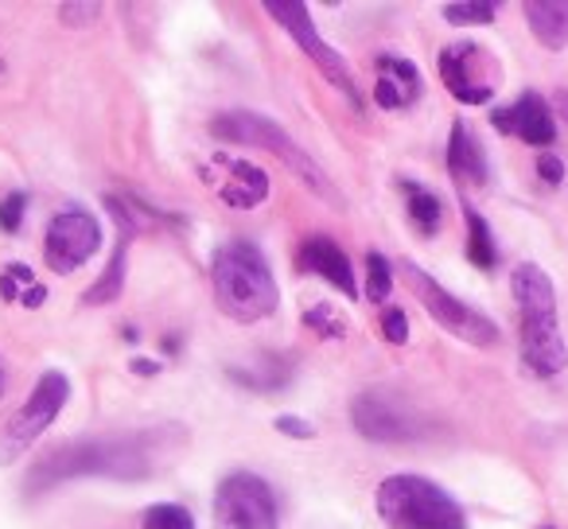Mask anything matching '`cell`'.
<instances>
[{
	"mask_svg": "<svg viewBox=\"0 0 568 529\" xmlns=\"http://www.w3.org/2000/svg\"><path fill=\"white\" fill-rule=\"evenodd\" d=\"M265 12L284 28V32L293 35L296 43H301L304 55L332 79V87H339L343 94H347V102L355 105V110H363V94H358L347 59H343L339 51H332V43H324V35H320L316 24H312L308 4H301V0H265Z\"/></svg>",
	"mask_w": 568,
	"mask_h": 529,
	"instance_id": "cell-8",
	"label": "cell"
},
{
	"mask_svg": "<svg viewBox=\"0 0 568 529\" xmlns=\"http://www.w3.org/2000/svg\"><path fill=\"white\" fill-rule=\"evenodd\" d=\"M102 245V226L90 211H63L48 222V242H43V257L55 273H74L87 265Z\"/></svg>",
	"mask_w": 568,
	"mask_h": 529,
	"instance_id": "cell-10",
	"label": "cell"
},
{
	"mask_svg": "<svg viewBox=\"0 0 568 529\" xmlns=\"http://www.w3.org/2000/svg\"><path fill=\"white\" fill-rule=\"evenodd\" d=\"M444 20H448V24H490V20H495V4H490V0H459V4H444Z\"/></svg>",
	"mask_w": 568,
	"mask_h": 529,
	"instance_id": "cell-23",
	"label": "cell"
},
{
	"mask_svg": "<svg viewBox=\"0 0 568 529\" xmlns=\"http://www.w3.org/2000/svg\"><path fill=\"white\" fill-rule=\"evenodd\" d=\"M402 273H405V281H409L413 293H417L420 308H425L428 316H433L436 324L444 327V332H452L456 339L475 343V347H490V343H498V327L490 324L487 316H479L475 308H467L464 301H456V296H452L448 288L440 285V281L428 277L420 265H413V261H402Z\"/></svg>",
	"mask_w": 568,
	"mask_h": 529,
	"instance_id": "cell-7",
	"label": "cell"
},
{
	"mask_svg": "<svg viewBox=\"0 0 568 529\" xmlns=\"http://www.w3.org/2000/svg\"><path fill=\"white\" fill-rule=\"evenodd\" d=\"M133 374H141V378H149V374H160V363H152V358H133Z\"/></svg>",
	"mask_w": 568,
	"mask_h": 529,
	"instance_id": "cell-31",
	"label": "cell"
},
{
	"mask_svg": "<svg viewBox=\"0 0 568 529\" xmlns=\"http://www.w3.org/2000/svg\"><path fill=\"white\" fill-rule=\"evenodd\" d=\"M378 518L386 529H467L464 506L420 475H394L382 482Z\"/></svg>",
	"mask_w": 568,
	"mask_h": 529,
	"instance_id": "cell-3",
	"label": "cell"
},
{
	"mask_svg": "<svg viewBox=\"0 0 568 529\" xmlns=\"http://www.w3.org/2000/svg\"><path fill=\"white\" fill-rule=\"evenodd\" d=\"M301 265H304V269H312V273H320V277H324L327 285L339 288V293L347 296V301H355V296H358L355 269H351V257L327 234H316V237H308V242H304Z\"/></svg>",
	"mask_w": 568,
	"mask_h": 529,
	"instance_id": "cell-13",
	"label": "cell"
},
{
	"mask_svg": "<svg viewBox=\"0 0 568 529\" xmlns=\"http://www.w3.org/2000/svg\"><path fill=\"white\" fill-rule=\"evenodd\" d=\"M0 389H4V378H0Z\"/></svg>",
	"mask_w": 568,
	"mask_h": 529,
	"instance_id": "cell-33",
	"label": "cell"
},
{
	"mask_svg": "<svg viewBox=\"0 0 568 529\" xmlns=\"http://www.w3.org/2000/svg\"><path fill=\"white\" fill-rule=\"evenodd\" d=\"M440 79L464 105H487L498 87V67L479 43H452L440 51Z\"/></svg>",
	"mask_w": 568,
	"mask_h": 529,
	"instance_id": "cell-9",
	"label": "cell"
},
{
	"mask_svg": "<svg viewBox=\"0 0 568 529\" xmlns=\"http://www.w3.org/2000/svg\"><path fill=\"white\" fill-rule=\"evenodd\" d=\"M448 172L459 183H487V156H483V144L475 141V133L456 121L448 136Z\"/></svg>",
	"mask_w": 568,
	"mask_h": 529,
	"instance_id": "cell-15",
	"label": "cell"
},
{
	"mask_svg": "<svg viewBox=\"0 0 568 529\" xmlns=\"http://www.w3.org/2000/svg\"><path fill=\"white\" fill-rule=\"evenodd\" d=\"M0 74H4V63H0Z\"/></svg>",
	"mask_w": 568,
	"mask_h": 529,
	"instance_id": "cell-34",
	"label": "cell"
},
{
	"mask_svg": "<svg viewBox=\"0 0 568 529\" xmlns=\"http://www.w3.org/2000/svg\"><path fill=\"white\" fill-rule=\"evenodd\" d=\"M273 428H276V433H284V436H293V440H312V436H316V428H312L308 420L288 417V413H284V417H276Z\"/></svg>",
	"mask_w": 568,
	"mask_h": 529,
	"instance_id": "cell-28",
	"label": "cell"
},
{
	"mask_svg": "<svg viewBox=\"0 0 568 529\" xmlns=\"http://www.w3.org/2000/svg\"><path fill=\"white\" fill-rule=\"evenodd\" d=\"M43 301H48V288H43V285L24 288V296H20V304H24V308H43Z\"/></svg>",
	"mask_w": 568,
	"mask_h": 529,
	"instance_id": "cell-30",
	"label": "cell"
},
{
	"mask_svg": "<svg viewBox=\"0 0 568 529\" xmlns=\"http://www.w3.org/2000/svg\"><path fill=\"white\" fill-rule=\"evenodd\" d=\"M420 98V71L409 59L378 55V82H374V102L382 110H405Z\"/></svg>",
	"mask_w": 568,
	"mask_h": 529,
	"instance_id": "cell-14",
	"label": "cell"
},
{
	"mask_svg": "<svg viewBox=\"0 0 568 529\" xmlns=\"http://www.w3.org/2000/svg\"><path fill=\"white\" fill-rule=\"evenodd\" d=\"M24 211H28V195L24 191H12V195L0 203V230H4V234H17L20 222H24Z\"/></svg>",
	"mask_w": 568,
	"mask_h": 529,
	"instance_id": "cell-25",
	"label": "cell"
},
{
	"mask_svg": "<svg viewBox=\"0 0 568 529\" xmlns=\"http://www.w3.org/2000/svg\"><path fill=\"white\" fill-rule=\"evenodd\" d=\"M67 401H71V378L59 370L40 374V382H36V389L28 394V401L12 413L9 425L0 428V467L17 464V459L55 425V417L67 409Z\"/></svg>",
	"mask_w": 568,
	"mask_h": 529,
	"instance_id": "cell-5",
	"label": "cell"
},
{
	"mask_svg": "<svg viewBox=\"0 0 568 529\" xmlns=\"http://www.w3.org/2000/svg\"><path fill=\"white\" fill-rule=\"evenodd\" d=\"M490 121H495L498 133L518 136V141L534 144V149H545V144H552V136H557L549 105H545L537 94H521L514 105L490 113Z\"/></svg>",
	"mask_w": 568,
	"mask_h": 529,
	"instance_id": "cell-12",
	"label": "cell"
},
{
	"mask_svg": "<svg viewBox=\"0 0 568 529\" xmlns=\"http://www.w3.org/2000/svg\"><path fill=\"white\" fill-rule=\"evenodd\" d=\"M211 285L214 301H219L222 316H230L234 324H257L268 319L281 304L276 293V277L268 269L265 253L245 237L219 245L211 257Z\"/></svg>",
	"mask_w": 568,
	"mask_h": 529,
	"instance_id": "cell-1",
	"label": "cell"
},
{
	"mask_svg": "<svg viewBox=\"0 0 568 529\" xmlns=\"http://www.w3.org/2000/svg\"><path fill=\"white\" fill-rule=\"evenodd\" d=\"M557 110H560V113H565V118H568V94H557Z\"/></svg>",
	"mask_w": 568,
	"mask_h": 529,
	"instance_id": "cell-32",
	"label": "cell"
},
{
	"mask_svg": "<svg viewBox=\"0 0 568 529\" xmlns=\"http://www.w3.org/2000/svg\"><path fill=\"white\" fill-rule=\"evenodd\" d=\"M521 319V363L537 378H552L568 366V347L557 327V293L552 281L537 265H518L510 277Z\"/></svg>",
	"mask_w": 568,
	"mask_h": 529,
	"instance_id": "cell-2",
	"label": "cell"
},
{
	"mask_svg": "<svg viewBox=\"0 0 568 529\" xmlns=\"http://www.w3.org/2000/svg\"><path fill=\"white\" fill-rule=\"evenodd\" d=\"M402 191H405V211H409V222L420 230L425 237H433L436 230H440V222H444V206H440V199L433 195V191H425V187H417V183H409V180H402Z\"/></svg>",
	"mask_w": 568,
	"mask_h": 529,
	"instance_id": "cell-19",
	"label": "cell"
},
{
	"mask_svg": "<svg viewBox=\"0 0 568 529\" xmlns=\"http://www.w3.org/2000/svg\"><path fill=\"white\" fill-rule=\"evenodd\" d=\"M102 4H59V20H67L71 28H87L98 20Z\"/></svg>",
	"mask_w": 568,
	"mask_h": 529,
	"instance_id": "cell-27",
	"label": "cell"
},
{
	"mask_svg": "<svg viewBox=\"0 0 568 529\" xmlns=\"http://www.w3.org/2000/svg\"><path fill=\"white\" fill-rule=\"evenodd\" d=\"M211 133L219 136V141H230V144H253V149L276 152V156L293 167V172L301 175V180L308 183L316 195L343 203V195L332 187V180H327L324 167H320L316 160H312L308 152L293 141V136L284 133L276 121L261 118V113H250V110H230V113H219V118L211 121Z\"/></svg>",
	"mask_w": 568,
	"mask_h": 529,
	"instance_id": "cell-4",
	"label": "cell"
},
{
	"mask_svg": "<svg viewBox=\"0 0 568 529\" xmlns=\"http://www.w3.org/2000/svg\"><path fill=\"white\" fill-rule=\"evenodd\" d=\"M304 327H320L324 339H343V335H347V324H343V319H332V308H327V304L304 312Z\"/></svg>",
	"mask_w": 568,
	"mask_h": 529,
	"instance_id": "cell-24",
	"label": "cell"
},
{
	"mask_svg": "<svg viewBox=\"0 0 568 529\" xmlns=\"http://www.w3.org/2000/svg\"><path fill=\"white\" fill-rule=\"evenodd\" d=\"M382 335H386V343H394V347L409 343V319H405L402 308H386V312H382Z\"/></svg>",
	"mask_w": 568,
	"mask_h": 529,
	"instance_id": "cell-26",
	"label": "cell"
},
{
	"mask_svg": "<svg viewBox=\"0 0 568 529\" xmlns=\"http://www.w3.org/2000/svg\"><path fill=\"white\" fill-rule=\"evenodd\" d=\"M467 257H471L475 269H495L498 265V250H495V237H490V226L479 211L467 206Z\"/></svg>",
	"mask_w": 568,
	"mask_h": 529,
	"instance_id": "cell-20",
	"label": "cell"
},
{
	"mask_svg": "<svg viewBox=\"0 0 568 529\" xmlns=\"http://www.w3.org/2000/svg\"><path fill=\"white\" fill-rule=\"evenodd\" d=\"M394 288V269L382 253H366V301L382 304Z\"/></svg>",
	"mask_w": 568,
	"mask_h": 529,
	"instance_id": "cell-21",
	"label": "cell"
},
{
	"mask_svg": "<svg viewBox=\"0 0 568 529\" xmlns=\"http://www.w3.org/2000/svg\"><path fill=\"white\" fill-rule=\"evenodd\" d=\"M141 526L144 529H195V518L175 502H156V506L144 510Z\"/></svg>",
	"mask_w": 568,
	"mask_h": 529,
	"instance_id": "cell-22",
	"label": "cell"
},
{
	"mask_svg": "<svg viewBox=\"0 0 568 529\" xmlns=\"http://www.w3.org/2000/svg\"><path fill=\"white\" fill-rule=\"evenodd\" d=\"M129 242H133V230H125V234H121L110 265H105L102 277H98L94 285L82 293V304H113V301H121V288H125V265H129Z\"/></svg>",
	"mask_w": 568,
	"mask_h": 529,
	"instance_id": "cell-18",
	"label": "cell"
},
{
	"mask_svg": "<svg viewBox=\"0 0 568 529\" xmlns=\"http://www.w3.org/2000/svg\"><path fill=\"white\" fill-rule=\"evenodd\" d=\"M526 20L541 48L549 51L568 48V0H529Z\"/></svg>",
	"mask_w": 568,
	"mask_h": 529,
	"instance_id": "cell-16",
	"label": "cell"
},
{
	"mask_svg": "<svg viewBox=\"0 0 568 529\" xmlns=\"http://www.w3.org/2000/svg\"><path fill=\"white\" fill-rule=\"evenodd\" d=\"M222 203L237 206V211H250V206L265 203L268 195V175L253 164H230V183L219 191Z\"/></svg>",
	"mask_w": 568,
	"mask_h": 529,
	"instance_id": "cell-17",
	"label": "cell"
},
{
	"mask_svg": "<svg viewBox=\"0 0 568 529\" xmlns=\"http://www.w3.org/2000/svg\"><path fill=\"white\" fill-rule=\"evenodd\" d=\"M214 529H281L276 518V495L261 475L237 471L226 475L214 490Z\"/></svg>",
	"mask_w": 568,
	"mask_h": 529,
	"instance_id": "cell-6",
	"label": "cell"
},
{
	"mask_svg": "<svg viewBox=\"0 0 568 529\" xmlns=\"http://www.w3.org/2000/svg\"><path fill=\"white\" fill-rule=\"evenodd\" d=\"M537 175H541L549 187H557V183L565 180V164H560L552 152H541V160H537Z\"/></svg>",
	"mask_w": 568,
	"mask_h": 529,
	"instance_id": "cell-29",
	"label": "cell"
},
{
	"mask_svg": "<svg viewBox=\"0 0 568 529\" xmlns=\"http://www.w3.org/2000/svg\"><path fill=\"white\" fill-rule=\"evenodd\" d=\"M351 420H355L358 436L378 444H402V440H417L420 425L409 409H405L397 397L382 394V389H366L355 397L351 405Z\"/></svg>",
	"mask_w": 568,
	"mask_h": 529,
	"instance_id": "cell-11",
	"label": "cell"
}]
</instances>
